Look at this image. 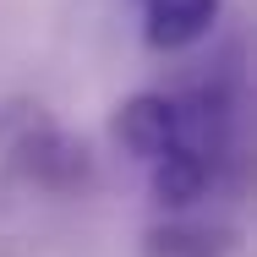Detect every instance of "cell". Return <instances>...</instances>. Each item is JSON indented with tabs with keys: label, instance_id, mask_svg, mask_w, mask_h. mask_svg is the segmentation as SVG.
Listing matches in <instances>:
<instances>
[{
	"label": "cell",
	"instance_id": "3957f363",
	"mask_svg": "<svg viewBox=\"0 0 257 257\" xmlns=\"http://www.w3.org/2000/svg\"><path fill=\"white\" fill-rule=\"evenodd\" d=\"M137 6H143V39L154 50L175 55V50H192L197 39H208L224 0H137Z\"/></svg>",
	"mask_w": 257,
	"mask_h": 257
},
{
	"label": "cell",
	"instance_id": "7a4b0ae2",
	"mask_svg": "<svg viewBox=\"0 0 257 257\" xmlns=\"http://www.w3.org/2000/svg\"><path fill=\"white\" fill-rule=\"evenodd\" d=\"M93 181L99 170L88 143L71 137L44 104H0V208L28 197H82Z\"/></svg>",
	"mask_w": 257,
	"mask_h": 257
},
{
	"label": "cell",
	"instance_id": "6da1fadb",
	"mask_svg": "<svg viewBox=\"0 0 257 257\" xmlns=\"http://www.w3.org/2000/svg\"><path fill=\"white\" fill-rule=\"evenodd\" d=\"M115 143L170 213H192L213 192L235 186L246 164V77L235 50L175 93H132L115 109Z\"/></svg>",
	"mask_w": 257,
	"mask_h": 257
},
{
	"label": "cell",
	"instance_id": "277c9868",
	"mask_svg": "<svg viewBox=\"0 0 257 257\" xmlns=\"http://www.w3.org/2000/svg\"><path fill=\"white\" fill-rule=\"evenodd\" d=\"M148 257H241V235L230 224H208V219H164L159 230H148Z\"/></svg>",
	"mask_w": 257,
	"mask_h": 257
}]
</instances>
